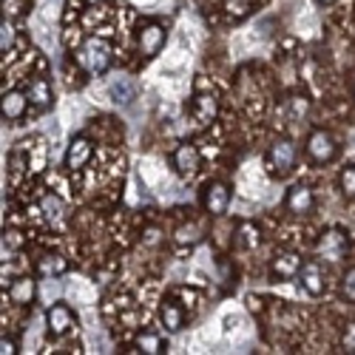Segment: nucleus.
Listing matches in <instances>:
<instances>
[{"label":"nucleus","instance_id":"23","mask_svg":"<svg viewBox=\"0 0 355 355\" xmlns=\"http://www.w3.org/2000/svg\"><path fill=\"white\" fill-rule=\"evenodd\" d=\"M15 46V23L9 20V17H3L0 20V51H9Z\"/></svg>","mask_w":355,"mask_h":355},{"label":"nucleus","instance_id":"8","mask_svg":"<svg viewBox=\"0 0 355 355\" xmlns=\"http://www.w3.org/2000/svg\"><path fill=\"white\" fill-rule=\"evenodd\" d=\"M299 282H302V287H304V293L307 295H313V299H318V295L324 293V287H327V279H324V268L315 261V259H310V261H304L302 264V270H299Z\"/></svg>","mask_w":355,"mask_h":355},{"label":"nucleus","instance_id":"10","mask_svg":"<svg viewBox=\"0 0 355 355\" xmlns=\"http://www.w3.org/2000/svg\"><path fill=\"white\" fill-rule=\"evenodd\" d=\"M165 37H168L165 26H159V23H145V26L139 28V51H142L145 57H157V54L162 51V46H165Z\"/></svg>","mask_w":355,"mask_h":355},{"label":"nucleus","instance_id":"20","mask_svg":"<svg viewBox=\"0 0 355 355\" xmlns=\"http://www.w3.org/2000/svg\"><path fill=\"white\" fill-rule=\"evenodd\" d=\"M137 349L145 352V355H159V352L168 349V341L154 330H145V333L137 336Z\"/></svg>","mask_w":355,"mask_h":355},{"label":"nucleus","instance_id":"33","mask_svg":"<svg viewBox=\"0 0 355 355\" xmlns=\"http://www.w3.org/2000/svg\"><path fill=\"white\" fill-rule=\"evenodd\" d=\"M88 3H97V0H88Z\"/></svg>","mask_w":355,"mask_h":355},{"label":"nucleus","instance_id":"11","mask_svg":"<svg viewBox=\"0 0 355 355\" xmlns=\"http://www.w3.org/2000/svg\"><path fill=\"white\" fill-rule=\"evenodd\" d=\"M284 208L290 214H295V216H304V214H310L315 208V196H313V191L307 185H293L287 191V196H284Z\"/></svg>","mask_w":355,"mask_h":355},{"label":"nucleus","instance_id":"3","mask_svg":"<svg viewBox=\"0 0 355 355\" xmlns=\"http://www.w3.org/2000/svg\"><path fill=\"white\" fill-rule=\"evenodd\" d=\"M264 162H268V171L273 176H287L293 168H295V145L290 139H279L270 145L268 157H264Z\"/></svg>","mask_w":355,"mask_h":355},{"label":"nucleus","instance_id":"7","mask_svg":"<svg viewBox=\"0 0 355 355\" xmlns=\"http://www.w3.org/2000/svg\"><path fill=\"white\" fill-rule=\"evenodd\" d=\"M202 202H205V211L211 216H225L230 208V188L225 182H211L202 193Z\"/></svg>","mask_w":355,"mask_h":355},{"label":"nucleus","instance_id":"22","mask_svg":"<svg viewBox=\"0 0 355 355\" xmlns=\"http://www.w3.org/2000/svg\"><path fill=\"white\" fill-rule=\"evenodd\" d=\"M173 242H176V248H193L199 242V227L193 222L191 225H180L176 233H173Z\"/></svg>","mask_w":355,"mask_h":355},{"label":"nucleus","instance_id":"1","mask_svg":"<svg viewBox=\"0 0 355 355\" xmlns=\"http://www.w3.org/2000/svg\"><path fill=\"white\" fill-rule=\"evenodd\" d=\"M77 60L85 71H92V74H105L108 66H111V46L100 37H92V40H85L83 49L77 51Z\"/></svg>","mask_w":355,"mask_h":355},{"label":"nucleus","instance_id":"17","mask_svg":"<svg viewBox=\"0 0 355 355\" xmlns=\"http://www.w3.org/2000/svg\"><path fill=\"white\" fill-rule=\"evenodd\" d=\"M26 94H28V100H32V105L35 108H49L51 103H54V92H51V83L46 80V77H37L32 85L26 88Z\"/></svg>","mask_w":355,"mask_h":355},{"label":"nucleus","instance_id":"29","mask_svg":"<svg viewBox=\"0 0 355 355\" xmlns=\"http://www.w3.org/2000/svg\"><path fill=\"white\" fill-rule=\"evenodd\" d=\"M227 12L236 15V17H242L248 12V3H245V0H227Z\"/></svg>","mask_w":355,"mask_h":355},{"label":"nucleus","instance_id":"2","mask_svg":"<svg viewBox=\"0 0 355 355\" xmlns=\"http://www.w3.org/2000/svg\"><path fill=\"white\" fill-rule=\"evenodd\" d=\"M307 157H310V162H315V165H327V162H333L336 157H338V145H336V139H333V134L330 131H324V128H315L310 137H307Z\"/></svg>","mask_w":355,"mask_h":355},{"label":"nucleus","instance_id":"6","mask_svg":"<svg viewBox=\"0 0 355 355\" xmlns=\"http://www.w3.org/2000/svg\"><path fill=\"white\" fill-rule=\"evenodd\" d=\"M171 165L173 171L180 173V176H193L196 168H199V148L193 142H182V145H176L173 148V154H171Z\"/></svg>","mask_w":355,"mask_h":355},{"label":"nucleus","instance_id":"31","mask_svg":"<svg viewBox=\"0 0 355 355\" xmlns=\"http://www.w3.org/2000/svg\"><path fill=\"white\" fill-rule=\"evenodd\" d=\"M159 242V230L157 227H148L145 230V245H157Z\"/></svg>","mask_w":355,"mask_h":355},{"label":"nucleus","instance_id":"16","mask_svg":"<svg viewBox=\"0 0 355 355\" xmlns=\"http://www.w3.org/2000/svg\"><path fill=\"white\" fill-rule=\"evenodd\" d=\"M35 270L43 279H57V276H63L69 270V261L60 253H46L43 259H37V268Z\"/></svg>","mask_w":355,"mask_h":355},{"label":"nucleus","instance_id":"21","mask_svg":"<svg viewBox=\"0 0 355 355\" xmlns=\"http://www.w3.org/2000/svg\"><path fill=\"white\" fill-rule=\"evenodd\" d=\"M259 242H261L259 227H256L253 222H242V225H239V233H236V245L250 250V248H259Z\"/></svg>","mask_w":355,"mask_h":355},{"label":"nucleus","instance_id":"12","mask_svg":"<svg viewBox=\"0 0 355 355\" xmlns=\"http://www.w3.org/2000/svg\"><path fill=\"white\" fill-rule=\"evenodd\" d=\"M28 94L26 92H6L3 94V103H0V114H3L6 123H17L26 116V108H28Z\"/></svg>","mask_w":355,"mask_h":355},{"label":"nucleus","instance_id":"19","mask_svg":"<svg viewBox=\"0 0 355 355\" xmlns=\"http://www.w3.org/2000/svg\"><path fill=\"white\" fill-rule=\"evenodd\" d=\"M159 318L165 324V330H171V333H180L185 327V313L180 310V304H176V302H162Z\"/></svg>","mask_w":355,"mask_h":355},{"label":"nucleus","instance_id":"28","mask_svg":"<svg viewBox=\"0 0 355 355\" xmlns=\"http://www.w3.org/2000/svg\"><path fill=\"white\" fill-rule=\"evenodd\" d=\"M341 347H344L347 352H355V321H349L347 327H344V333H341Z\"/></svg>","mask_w":355,"mask_h":355},{"label":"nucleus","instance_id":"30","mask_svg":"<svg viewBox=\"0 0 355 355\" xmlns=\"http://www.w3.org/2000/svg\"><path fill=\"white\" fill-rule=\"evenodd\" d=\"M17 352V344H15V338H9V336H3L0 338V355H15Z\"/></svg>","mask_w":355,"mask_h":355},{"label":"nucleus","instance_id":"18","mask_svg":"<svg viewBox=\"0 0 355 355\" xmlns=\"http://www.w3.org/2000/svg\"><path fill=\"white\" fill-rule=\"evenodd\" d=\"M63 211H66V202L57 196V193H43L40 196V202H37V214L43 216V219H49V222H60L63 219Z\"/></svg>","mask_w":355,"mask_h":355},{"label":"nucleus","instance_id":"26","mask_svg":"<svg viewBox=\"0 0 355 355\" xmlns=\"http://www.w3.org/2000/svg\"><path fill=\"white\" fill-rule=\"evenodd\" d=\"M23 242H26V239H23L20 230H6V233H3V248H6V250H20Z\"/></svg>","mask_w":355,"mask_h":355},{"label":"nucleus","instance_id":"32","mask_svg":"<svg viewBox=\"0 0 355 355\" xmlns=\"http://www.w3.org/2000/svg\"><path fill=\"white\" fill-rule=\"evenodd\" d=\"M318 3H321V6H333V3H336V0H318Z\"/></svg>","mask_w":355,"mask_h":355},{"label":"nucleus","instance_id":"27","mask_svg":"<svg viewBox=\"0 0 355 355\" xmlns=\"http://www.w3.org/2000/svg\"><path fill=\"white\" fill-rule=\"evenodd\" d=\"M111 94H114V103H128L131 100V85L128 83H114Z\"/></svg>","mask_w":355,"mask_h":355},{"label":"nucleus","instance_id":"13","mask_svg":"<svg viewBox=\"0 0 355 355\" xmlns=\"http://www.w3.org/2000/svg\"><path fill=\"white\" fill-rule=\"evenodd\" d=\"M191 114L196 125H211L219 114V100L214 94H196L193 97V105H191Z\"/></svg>","mask_w":355,"mask_h":355},{"label":"nucleus","instance_id":"25","mask_svg":"<svg viewBox=\"0 0 355 355\" xmlns=\"http://www.w3.org/2000/svg\"><path fill=\"white\" fill-rule=\"evenodd\" d=\"M341 295H344L347 302L355 304V268H349V270L344 273V279H341Z\"/></svg>","mask_w":355,"mask_h":355},{"label":"nucleus","instance_id":"14","mask_svg":"<svg viewBox=\"0 0 355 355\" xmlns=\"http://www.w3.org/2000/svg\"><path fill=\"white\" fill-rule=\"evenodd\" d=\"M299 270H302V256L293 253V250L276 256L273 264H270L273 279H284V282H287V279H299Z\"/></svg>","mask_w":355,"mask_h":355},{"label":"nucleus","instance_id":"4","mask_svg":"<svg viewBox=\"0 0 355 355\" xmlns=\"http://www.w3.org/2000/svg\"><path fill=\"white\" fill-rule=\"evenodd\" d=\"M347 250H349V236L341 227H330L318 239V256L324 261H341L347 256Z\"/></svg>","mask_w":355,"mask_h":355},{"label":"nucleus","instance_id":"24","mask_svg":"<svg viewBox=\"0 0 355 355\" xmlns=\"http://www.w3.org/2000/svg\"><path fill=\"white\" fill-rule=\"evenodd\" d=\"M338 182H341V191H344V196L355 199V165H347V168L341 171Z\"/></svg>","mask_w":355,"mask_h":355},{"label":"nucleus","instance_id":"5","mask_svg":"<svg viewBox=\"0 0 355 355\" xmlns=\"http://www.w3.org/2000/svg\"><path fill=\"white\" fill-rule=\"evenodd\" d=\"M74 324H77V318H74L71 307L63 302H57L46 310V327H49V336H54V338H63Z\"/></svg>","mask_w":355,"mask_h":355},{"label":"nucleus","instance_id":"15","mask_svg":"<svg viewBox=\"0 0 355 355\" xmlns=\"http://www.w3.org/2000/svg\"><path fill=\"white\" fill-rule=\"evenodd\" d=\"M35 279L32 276H20V279H15L12 282V287H9V299H12V304H20V307H26V304H32L35 302Z\"/></svg>","mask_w":355,"mask_h":355},{"label":"nucleus","instance_id":"9","mask_svg":"<svg viewBox=\"0 0 355 355\" xmlns=\"http://www.w3.org/2000/svg\"><path fill=\"white\" fill-rule=\"evenodd\" d=\"M94 157V145L88 137H74L71 145L66 148V168L69 171H83Z\"/></svg>","mask_w":355,"mask_h":355}]
</instances>
